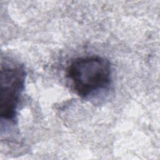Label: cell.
Returning <instances> with one entry per match:
<instances>
[{"mask_svg": "<svg viewBox=\"0 0 160 160\" xmlns=\"http://www.w3.org/2000/svg\"><path fill=\"white\" fill-rule=\"evenodd\" d=\"M66 78L76 94L91 99L109 89L111 64L108 59L98 56L78 58L68 66Z\"/></svg>", "mask_w": 160, "mask_h": 160, "instance_id": "6da1fadb", "label": "cell"}, {"mask_svg": "<svg viewBox=\"0 0 160 160\" xmlns=\"http://www.w3.org/2000/svg\"><path fill=\"white\" fill-rule=\"evenodd\" d=\"M26 71L23 65L5 64L1 69L0 115L1 121L16 124L17 110L24 88Z\"/></svg>", "mask_w": 160, "mask_h": 160, "instance_id": "7a4b0ae2", "label": "cell"}]
</instances>
